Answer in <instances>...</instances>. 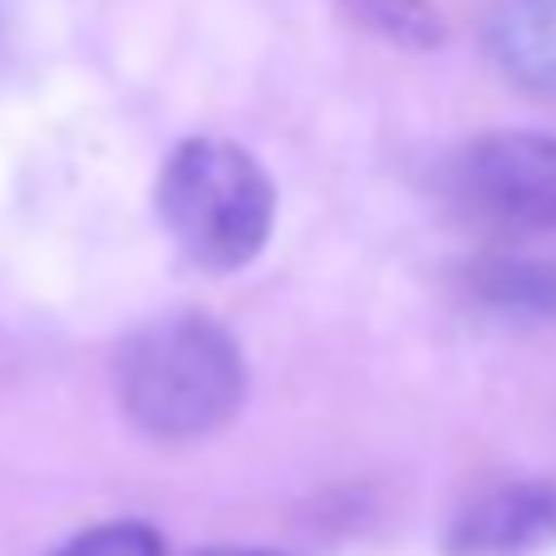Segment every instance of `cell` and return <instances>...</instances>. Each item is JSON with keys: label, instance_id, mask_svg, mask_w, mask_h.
I'll return each mask as SVG.
<instances>
[{"label": "cell", "instance_id": "6da1fadb", "mask_svg": "<svg viewBox=\"0 0 556 556\" xmlns=\"http://www.w3.org/2000/svg\"><path fill=\"white\" fill-rule=\"evenodd\" d=\"M118 404L128 424L157 443H192L217 433L242 409V350L207 315H163L118 350Z\"/></svg>", "mask_w": 556, "mask_h": 556}, {"label": "cell", "instance_id": "7a4b0ae2", "mask_svg": "<svg viewBox=\"0 0 556 556\" xmlns=\"http://www.w3.org/2000/svg\"><path fill=\"white\" fill-rule=\"evenodd\" d=\"M157 212L173 242L207 271L256 262L276 222V188L247 148L188 138L157 178Z\"/></svg>", "mask_w": 556, "mask_h": 556}, {"label": "cell", "instance_id": "3957f363", "mask_svg": "<svg viewBox=\"0 0 556 556\" xmlns=\"http://www.w3.org/2000/svg\"><path fill=\"white\" fill-rule=\"evenodd\" d=\"M472 207L522 227H556V138L488 134L458 163Z\"/></svg>", "mask_w": 556, "mask_h": 556}, {"label": "cell", "instance_id": "277c9868", "mask_svg": "<svg viewBox=\"0 0 556 556\" xmlns=\"http://www.w3.org/2000/svg\"><path fill=\"white\" fill-rule=\"evenodd\" d=\"M556 542V483H513L453 522L448 556H532Z\"/></svg>", "mask_w": 556, "mask_h": 556}, {"label": "cell", "instance_id": "5b68a950", "mask_svg": "<svg viewBox=\"0 0 556 556\" xmlns=\"http://www.w3.org/2000/svg\"><path fill=\"white\" fill-rule=\"evenodd\" d=\"M483 45L507 85L556 104V0H497Z\"/></svg>", "mask_w": 556, "mask_h": 556}, {"label": "cell", "instance_id": "8992f818", "mask_svg": "<svg viewBox=\"0 0 556 556\" xmlns=\"http://www.w3.org/2000/svg\"><path fill=\"white\" fill-rule=\"evenodd\" d=\"M468 291L497 315L556 320V262L542 256H483L468 266Z\"/></svg>", "mask_w": 556, "mask_h": 556}, {"label": "cell", "instance_id": "52a82bcc", "mask_svg": "<svg viewBox=\"0 0 556 556\" xmlns=\"http://www.w3.org/2000/svg\"><path fill=\"white\" fill-rule=\"evenodd\" d=\"M350 21H359L369 35L394 45H409V50H433L443 45L448 25L433 11L429 0H345Z\"/></svg>", "mask_w": 556, "mask_h": 556}, {"label": "cell", "instance_id": "ba28073f", "mask_svg": "<svg viewBox=\"0 0 556 556\" xmlns=\"http://www.w3.org/2000/svg\"><path fill=\"white\" fill-rule=\"evenodd\" d=\"M54 556H168L163 536L143 522H109V527H89L74 542H64Z\"/></svg>", "mask_w": 556, "mask_h": 556}, {"label": "cell", "instance_id": "9c48e42d", "mask_svg": "<svg viewBox=\"0 0 556 556\" xmlns=\"http://www.w3.org/2000/svg\"><path fill=\"white\" fill-rule=\"evenodd\" d=\"M207 556H266V552H207Z\"/></svg>", "mask_w": 556, "mask_h": 556}]
</instances>
